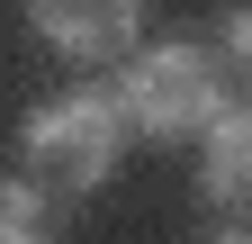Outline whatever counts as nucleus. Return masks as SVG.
Instances as JSON below:
<instances>
[{
	"label": "nucleus",
	"mask_w": 252,
	"mask_h": 244,
	"mask_svg": "<svg viewBox=\"0 0 252 244\" xmlns=\"http://www.w3.org/2000/svg\"><path fill=\"white\" fill-rule=\"evenodd\" d=\"M126 136H153V145H180V136H207L225 118V73H216L207 45H135L126 54V81L108 90Z\"/></svg>",
	"instance_id": "f257e3e1"
},
{
	"label": "nucleus",
	"mask_w": 252,
	"mask_h": 244,
	"mask_svg": "<svg viewBox=\"0 0 252 244\" xmlns=\"http://www.w3.org/2000/svg\"><path fill=\"white\" fill-rule=\"evenodd\" d=\"M126 154V118L108 90H63L27 118V163H36L54 190H99Z\"/></svg>",
	"instance_id": "f03ea898"
},
{
	"label": "nucleus",
	"mask_w": 252,
	"mask_h": 244,
	"mask_svg": "<svg viewBox=\"0 0 252 244\" xmlns=\"http://www.w3.org/2000/svg\"><path fill=\"white\" fill-rule=\"evenodd\" d=\"M27 37L63 64H126L144 37V9H126V0H36Z\"/></svg>",
	"instance_id": "7ed1b4c3"
},
{
	"label": "nucleus",
	"mask_w": 252,
	"mask_h": 244,
	"mask_svg": "<svg viewBox=\"0 0 252 244\" xmlns=\"http://www.w3.org/2000/svg\"><path fill=\"white\" fill-rule=\"evenodd\" d=\"M198 199L216 208V226H252V109H225V118L207 127Z\"/></svg>",
	"instance_id": "20e7f679"
},
{
	"label": "nucleus",
	"mask_w": 252,
	"mask_h": 244,
	"mask_svg": "<svg viewBox=\"0 0 252 244\" xmlns=\"http://www.w3.org/2000/svg\"><path fill=\"white\" fill-rule=\"evenodd\" d=\"M0 244H54V208L36 181H0Z\"/></svg>",
	"instance_id": "39448f33"
},
{
	"label": "nucleus",
	"mask_w": 252,
	"mask_h": 244,
	"mask_svg": "<svg viewBox=\"0 0 252 244\" xmlns=\"http://www.w3.org/2000/svg\"><path fill=\"white\" fill-rule=\"evenodd\" d=\"M225 54H234V64H252V9H234V18H225Z\"/></svg>",
	"instance_id": "423d86ee"
},
{
	"label": "nucleus",
	"mask_w": 252,
	"mask_h": 244,
	"mask_svg": "<svg viewBox=\"0 0 252 244\" xmlns=\"http://www.w3.org/2000/svg\"><path fill=\"white\" fill-rule=\"evenodd\" d=\"M207 244H252V226H216V235H207Z\"/></svg>",
	"instance_id": "0eeeda50"
}]
</instances>
